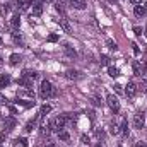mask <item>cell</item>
<instances>
[{"mask_svg":"<svg viewBox=\"0 0 147 147\" xmlns=\"http://www.w3.org/2000/svg\"><path fill=\"white\" fill-rule=\"evenodd\" d=\"M110 132L113 134V135H116V134H120V127H118L116 123H111V127H110Z\"/></svg>","mask_w":147,"mask_h":147,"instance_id":"484cf974","label":"cell"},{"mask_svg":"<svg viewBox=\"0 0 147 147\" xmlns=\"http://www.w3.org/2000/svg\"><path fill=\"white\" fill-rule=\"evenodd\" d=\"M134 33H135L137 36H142V29H140V28H134Z\"/></svg>","mask_w":147,"mask_h":147,"instance_id":"836d02e7","label":"cell"},{"mask_svg":"<svg viewBox=\"0 0 147 147\" xmlns=\"http://www.w3.org/2000/svg\"><path fill=\"white\" fill-rule=\"evenodd\" d=\"M22 75H24V77H28V79H31V80H34V79L38 77V74L34 72V70H24Z\"/></svg>","mask_w":147,"mask_h":147,"instance_id":"44dd1931","label":"cell"},{"mask_svg":"<svg viewBox=\"0 0 147 147\" xmlns=\"http://www.w3.org/2000/svg\"><path fill=\"white\" fill-rule=\"evenodd\" d=\"M58 139H60V140H69V139H70V135H69V132L62 130V132H58Z\"/></svg>","mask_w":147,"mask_h":147,"instance_id":"cb8c5ba5","label":"cell"},{"mask_svg":"<svg viewBox=\"0 0 147 147\" xmlns=\"http://www.w3.org/2000/svg\"><path fill=\"white\" fill-rule=\"evenodd\" d=\"M12 39H14V43H17V45H22V38H21V34H17V33H12Z\"/></svg>","mask_w":147,"mask_h":147,"instance_id":"4316f807","label":"cell"},{"mask_svg":"<svg viewBox=\"0 0 147 147\" xmlns=\"http://www.w3.org/2000/svg\"><path fill=\"white\" fill-rule=\"evenodd\" d=\"M135 147H147V144H146V142H142V140H140V142H137V144H135Z\"/></svg>","mask_w":147,"mask_h":147,"instance_id":"ab89813d","label":"cell"},{"mask_svg":"<svg viewBox=\"0 0 147 147\" xmlns=\"http://www.w3.org/2000/svg\"><path fill=\"white\" fill-rule=\"evenodd\" d=\"M96 147H103V146H101V144H98V146H96Z\"/></svg>","mask_w":147,"mask_h":147,"instance_id":"bcb514c9","label":"cell"},{"mask_svg":"<svg viewBox=\"0 0 147 147\" xmlns=\"http://www.w3.org/2000/svg\"><path fill=\"white\" fill-rule=\"evenodd\" d=\"M139 89L142 91V92H146L147 94V80L144 79V80H140V84H139Z\"/></svg>","mask_w":147,"mask_h":147,"instance_id":"f1b7e54d","label":"cell"},{"mask_svg":"<svg viewBox=\"0 0 147 147\" xmlns=\"http://www.w3.org/2000/svg\"><path fill=\"white\" fill-rule=\"evenodd\" d=\"M43 2H53V0H43Z\"/></svg>","mask_w":147,"mask_h":147,"instance_id":"f6af8a7d","label":"cell"},{"mask_svg":"<svg viewBox=\"0 0 147 147\" xmlns=\"http://www.w3.org/2000/svg\"><path fill=\"white\" fill-rule=\"evenodd\" d=\"M111 2H113V0H111Z\"/></svg>","mask_w":147,"mask_h":147,"instance_id":"681fc988","label":"cell"},{"mask_svg":"<svg viewBox=\"0 0 147 147\" xmlns=\"http://www.w3.org/2000/svg\"><path fill=\"white\" fill-rule=\"evenodd\" d=\"M17 84H19V86H22V87H26V89H29V87L33 86V80H31V79H28V77H24V75H21V77L17 79Z\"/></svg>","mask_w":147,"mask_h":147,"instance_id":"52a82bcc","label":"cell"},{"mask_svg":"<svg viewBox=\"0 0 147 147\" xmlns=\"http://www.w3.org/2000/svg\"><path fill=\"white\" fill-rule=\"evenodd\" d=\"M106 103H108V106H110V108L115 111V113H118V111H120V101H118V98H116V96L108 94V98H106Z\"/></svg>","mask_w":147,"mask_h":147,"instance_id":"277c9868","label":"cell"},{"mask_svg":"<svg viewBox=\"0 0 147 147\" xmlns=\"http://www.w3.org/2000/svg\"><path fill=\"white\" fill-rule=\"evenodd\" d=\"M80 140H82V144H86V146H89V144H91V142H89V137H87V135H82V137H80Z\"/></svg>","mask_w":147,"mask_h":147,"instance_id":"d6a6232c","label":"cell"},{"mask_svg":"<svg viewBox=\"0 0 147 147\" xmlns=\"http://www.w3.org/2000/svg\"><path fill=\"white\" fill-rule=\"evenodd\" d=\"M14 144H21L22 147H28V140H26V139H16Z\"/></svg>","mask_w":147,"mask_h":147,"instance_id":"f546056e","label":"cell"},{"mask_svg":"<svg viewBox=\"0 0 147 147\" xmlns=\"http://www.w3.org/2000/svg\"><path fill=\"white\" fill-rule=\"evenodd\" d=\"M70 3H72V7L79 9V10L86 9V5H87V2H86V0H70Z\"/></svg>","mask_w":147,"mask_h":147,"instance_id":"8fae6325","label":"cell"},{"mask_svg":"<svg viewBox=\"0 0 147 147\" xmlns=\"http://www.w3.org/2000/svg\"><path fill=\"white\" fill-rule=\"evenodd\" d=\"M48 41H50V43H57V41H58V34H50V36H48Z\"/></svg>","mask_w":147,"mask_h":147,"instance_id":"1f68e13d","label":"cell"},{"mask_svg":"<svg viewBox=\"0 0 147 147\" xmlns=\"http://www.w3.org/2000/svg\"><path fill=\"white\" fill-rule=\"evenodd\" d=\"M146 7H144V5H142V3H140V5H135V9H134V14H135V16H137V17H144V16H146Z\"/></svg>","mask_w":147,"mask_h":147,"instance_id":"30bf717a","label":"cell"},{"mask_svg":"<svg viewBox=\"0 0 147 147\" xmlns=\"http://www.w3.org/2000/svg\"><path fill=\"white\" fill-rule=\"evenodd\" d=\"M108 63H110V57L103 55V57H101V65H108Z\"/></svg>","mask_w":147,"mask_h":147,"instance_id":"4dcf8cb0","label":"cell"},{"mask_svg":"<svg viewBox=\"0 0 147 147\" xmlns=\"http://www.w3.org/2000/svg\"><path fill=\"white\" fill-rule=\"evenodd\" d=\"M115 91H116L118 94H120V92H123V89H121V86H120V84H115Z\"/></svg>","mask_w":147,"mask_h":147,"instance_id":"d590c367","label":"cell"},{"mask_svg":"<svg viewBox=\"0 0 147 147\" xmlns=\"http://www.w3.org/2000/svg\"><path fill=\"white\" fill-rule=\"evenodd\" d=\"M14 127H16V120H14V118H7V120H5V130L10 132Z\"/></svg>","mask_w":147,"mask_h":147,"instance_id":"e0dca14e","label":"cell"},{"mask_svg":"<svg viewBox=\"0 0 147 147\" xmlns=\"http://www.w3.org/2000/svg\"><path fill=\"white\" fill-rule=\"evenodd\" d=\"M53 96H57V89L53 87V84L50 80H43L41 87H39V98L48 99V98H53Z\"/></svg>","mask_w":147,"mask_h":147,"instance_id":"6da1fadb","label":"cell"},{"mask_svg":"<svg viewBox=\"0 0 147 147\" xmlns=\"http://www.w3.org/2000/svg\"><path fill=\"white\" fill-rule=\"evenodd\" d=\"M34 125H36V118H33V120H29V121L26 123V128H24V130H26V132L29 134V132H33V128H34Z\"/></svg>","mask_w":147,"mask_h":147,"instance_id":"ffe728a7","label":"cell"},{"mask_svg":"<svg viewBox=\"0 0 147 147\" xmlns=\"http://www.w3.org/2000/svg\"><path fill=\"white\" fill-rule=\"evenodd\" d=\"M142 74H146L147 75V60L144 62V65H142Z\"/></svg>","mask_w":147,"mask_h":147,"instance_id":"74e56055","label":"cell"},{"mask_svg":"<svg viewBox=\"0 0 147 147\" xmlns=\"http://www.w3.org/2000/svg\"><path fill=\"white\" fill-rule=\"evenodd\" d=\"M46 147H57V144H55V142H50V144H48Z\"/></svg>","mask_w":147,"mask_h":147,"instance_id":"7bdbcfd3","label":"cell"},{"mask_svg":"<svg viewBox=\"0 0 147 147\" xmlns=\"http://www.w3.org/2000/svg\"><path fill=\"white\" fill-rule=\"evenodd\" d=\"M2 62H3V60H2V57H0V65H2Z\"/></svg>","mask_w":147,"mask_h":147,"instance_id":"ee69618b","label":"cell"},{"mask_svg":"<svg viewBox=\"0 0 147 147\" xmlns=\"http://www.w3.org/2000/svg\"><path fill=\"white\" fill-rule=\"evenodd\" d=\"M63 48H65V53H67V57H70V58H75V57H77V51L74 50L72 45H69V43H67Z\"/></svg>","mask_w":147,"mask_h":147,"instance_id":"7c38bea8","label":"cell"},{"mask_svg":"<svg viewBox=\"0 0 147 147\" xmlns=\"http://www.w3.org/2000/svg\"><path fill=\"white\" fill-rule=\"evenodd\" d=\"M120 128H121L123 135H128V132H130V130H128V120H127V118L121 121V127H120Z\"/></svg>","mask_w":147,"mask_h":147,"instance_id":"7402d4cb","label":"cell"},{"mask_svg":"<svg viewBox=\"0 0 147 147\" xmlns=\"http://www.w3.org/2000/svg\"><path fill=\"white\" fill-rule=\"evenodd\" d=\"M50 111H51V106H50V105H43L41 110H39V116H45V115H48Z\"/></svg>","mask_w":147,"mask_h":147,"instance_id":"603a6c76","label":"cell"},{"mask_svg":"<svg viewBox=\"0 0 147 147\" xmlns=\"http://www.w3.org/2000/svg\"><path fill=\"white\" fill-rule=\"evenodd\" d=\"M106 45L110 46L111 50H115V51L118 50V45H116V41H113V39H106Z\"/></svg>","mask_w":147,"mask_h":147,"instance_id":"83f0119b","label":"cell"},{"mask_svg":"<svg viewBox=\"0 0 147 147\" xmlns=\"http://www.w3.org/2000/svg\"><path fill=\"white\" fill-rule=\"evenodd\" d=\"M50 123H51V130L58 134V132H62V130L65 128V123H67V118H65L63 115H60V116H57V118H53V120H51Z\"/></svg>","mask_w":147,"mask_h":147,"instance_id":"7a4b0ae2","label":"cell"},{"mask_svg":"<svg viewBox=\"0 0 147 147\" xmlns=\"http://www.w3.org/2000/svg\"><path fill=\"white\" fill-rule=\"evenodd\" d=\"M132 46H134V53H135V55H139V53H140V50H139V46H137L135 43H132Z\"/></svg>","mask_w":147,"mask_h":147,"instance_id":"e575fe53","label":"cell"},{"mask_svg":"<svg viewBox=\"0 0 147 147\" xmlns=\"http://www.w3.org/2000/svg\"><path fill=\"white\" fill-rule=\"evenodd\" d=\"M144 7H146V10H147V3H146V5H144Z\"/></svg>","mask_w":147,"mask_h":147,"instance_id":"7dc6e473","label":"cell"},{"mask_svg":"<svg viewBox=\"0 0 147 147\" xmlns=\"http://www.w3.org/2000/svg\"><path fill=\"white\" fill-rule=\"evenodd\" d=\"M10 24H12V28H14V29H19V26H21V17H19V16H12Z\"/></svg>","mask_w":147,"mask_h":147,"instance_id":"2e32d148","label":"cell"},{"mask_svg":"<svg viewBox=\"0 0 147 147\" xmlns=\"http://www.w3.org/2000/svg\"><path fill=\"white\" fill-rule=\"evenodd\" d=\"M91 103H92V106H94V108H99V106L103 105V101H101V98H99V96H92V98H91Z\"/></svg>","mask_w":147,"mask_h":147,"instance_id":"d6986e66","label":"cell"},{"mask_svg":"<svg viewBox=\"0 0 147 147\" xmlns=\"http://www.w3.org/2000/svg\"><path fill=\"white\" fill-rule=\"evenodd\" d=\"M65 77L70 79V80H79V79H82V72L80 70H75V69H70V70L65 72Z\"/></svg>","mask_w":147,"mask_h":147,"instance_id":"5b68a950","label":"cell"},{"mask_svg":"<svg viewBox=\"0 0 147 147\" xmlns=\"http://www.w3.org/2000/svg\"><path fill=\"white\" fill-rule=\"evenodd\" d=\"M9 62H10V65H17V63L21 62V55L12 53V55H10V58H9Z\"/></svg>","mask_w":147,"mask_h":147,"instance_id":"ac0fdd59","label":"cell"},{"mask_svg":"<svg viewBox=\"0 0 147 147\" xmlns=\"http://www.w3.org/2000/svg\"><path fill=\"white\" fill-rule=\"evenodd\" d=\"M5 103H7V98L3 94H0V105H5Z\"/></svg>","mask_w":147,"mask_h":147,"instance_id":"8d00e7d4","label":"cell"},{"mask_svg":"<svg viewBox=\"0 0 147 147\" xmlns=\"http://www.w3.org/2000/svg\"><path fill=\"white\" fill-rule=\"evenodd\" d=\"M58 24L63 28V31H65V33H69V34L72 33V28H70V24L67 22V17H62V19H58Z\"/></svg>","mask_w":147,"mask_h":147,"instance_id":"9c48e42d","label":"cell"},{"mask_svg":"<svg viewBox=\"0 0 147 147\" xmlns=\"http://www.w3.org/2000/svg\"><path fill=\"white\" fill-rule=\"evenodd\" d=\"M10 113H12V115H16V113H17V110H16L14 106H10Z\"/></svg>","mask_w":147,"mask_h":147,"instance_id":"b9f144b4","label":"cell"},{"mask_svg":"<svg viewBox=\"0 0 147 147\" xmlns=\"http://www.w3.org/2000/svg\"><path fill=\"white\" fill-rule=\"evenodd\" d=\"M135 92H137V86H135L134 82H128V84L125 86V94H127V98H134Z\"/></svg>","mask_w":147,"mask_h":147,"instance_id":"8992f818","label":"cell"},{"mask_svg":"<svg viewBox=\"0 0 147 147\" xmlns=\"http://www.w3.org/2000/svg\"><path fill=\"white\" fill-rule=\"evenodd\" d=\"M0 45H2V38H0Z\"/></svg>","mask_w":147,"mask_h":147,"instance_id":"c3c4849f","label":"cell"},{"mask_svg":"<svg viewBox=\"0 0 147 147\" xmlns=\"http://www.w3.org/2000/svg\"><path fill=\"white\" fill-rule=\"evenodd\" d=\"M144 125H146V115L142 111L135 113V116H134V127L135 128H144Z\"/></svg>","mask_w":147,"mask_h":147,"instance_id":"3957f363","label":"cell"},{"mask_svg":"<svg viewBox=\"0 0 147 147\" xmlns=\"http://www.w3.org/2000/svg\"><path fill=\"white\" fill-rule=\"evenodd\" d=\"M87 115H89V118H91V120H94V111H89Z\"/></svg>","mask_w":147,"mask_h":147,"instance_id":"60d3db41","label":"cell"},{"mask_svg":"<svg viewBox=\"0 0 147 147\" xmlns=\"http://www.w3.org/2000/svg\"><path fill=\"white\" fill-rule=\"evenodd\" d=\"M132 69H134V75H142V65H140V62H134V65H132Z\"/></svg>","mask_w":147,"mask_h":147,"instance_id":"9a60e30c","label":"cell"},{"mask_svg":"<svg viewBox=\"0 0 147 147\" xmlns=\"http://www.w3.org/2000/svg\"><path fill=\"white\" fill-rule=\"evenodd\" d=\"M108 74H110L111 77H118V75H120V70H118L116 67H110V69H108Z\"/></svg>","mask_w":147,"mask_h":147,"instance_id":"d4e9b609","label":"cell"},{"mask_svg":"<svg viewBox=\"0 0 147 147\" xmlns=\"http://www.w3.org/2000/svg\"><path fill=\"white\" fill-rule=\"evenodd\" d=\"M9 84H10V77H9V75H5V74H3V75H0V89L7 87Z\"/></svg>","mask_w":147,"mask_h":147,"instance_id":"5bb4252c","label":"cell"},{"mask_svg":"<svg viewBox=\"0 0 147 147\" xmlns=\"http://www.w3.org/2000/svg\"><path fill=\"white\" fill-rule=\"evenodd\" d=\"M130 3H132V5H140L142 0H130Z\"/></svg>","mask_w":147,"mask_h":147,"instance_id":"f35d334b","label":"cell"},{"mask_svg":"<svg viewBox=\"0 0 147 147\" xmlns=\"http://www.w3.org/2000/svg\"><path fill=\"white\" fill-rule=\"evenodd\" d=\"M65 5H67V0H57V5H55V9L63 16V12H65Z\"/></svg>","mask_w":147,"mask_h":147,"instance_id":"4fadbf2b","label":"cell"},{"mask_svg":"<svg viewBox=\"0 0 147 147\" xmlns=\"http://www.w3.org/2000/svg\"><path fill=\"white\" fill-rule=\"evenodd\" d=\"M43 14V2H34L33 3V16H41Z\"/></svg>","mask_w":147,"mask_h":147,"instance_id":"ba28073f","label":"cell"}]
</instances>
